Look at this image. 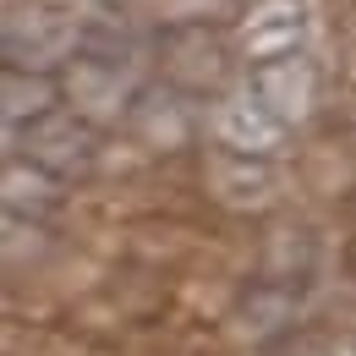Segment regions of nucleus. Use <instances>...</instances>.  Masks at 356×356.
Returning <instances> with one entry per match:
<instances>
[{
  "label": "nucleus",
  "mask_w": 356,
  "mask_h": 356,
  "mask_svg": "<svg viewBox=\"0 0 356 356\" xmlns=\"http://www.w3.org/2000/svg\"><path fill=\"white\" fill-rule=\"evenodd\" d=\"M83 49V22L55 0H11L0 22V55L6 72H55L72 66Z\"/></svg>",
  "instance_id": "2"
},
{
  "label": "nucleus",
  "mask_w": 356,
  "mask_h": 356,
  "mask_svg": "<svg viewBox=\"0 0 356 356\" xmlns=\"http://www.w3.org/2000/svg\"><path fill=\"white\" fill-rule=\"evenodd\" d=\"M307 104H312V55L247 66L214 104V148L247 154V159H274L285 148V137L302 127Z\"/></svg>",
  "instance_id": "1"
},
{
  "label": "nucleus",
  "mask_w": 356,
  "mask_h": 356,
  "mask_svg": "<svg viewBox=\"0 0 356 356\" xmlns=\"http://www.w3.org/2000/svg\"><path fill=\"white\" fill-rule=\"evenodd\" d=\"M241 66H274L312 55V0H247L236 17Z\"/></svg>",
  "instance_id": "3"
},
{
  "label": "nucleus",
  "mask_w": 356,
  "mask_h": 356,
  "mask_svg": "<svg viewBox=\"0 0 356 356\" xmlns=\"http://www.w3.org/2000/svg\"><path fill=\"white\" fill-rule=\"evenodd\" d=\"M93 154H99V137H93V121L77 115V110H49L44 121L11 132V159L33 165L55 181H77L93 170Z\"/></svg>",
  "instance_id": "4"
},
{
  "label": "nucleus",
  "mask_w": 356,
  "mask_h": 356,
  "mask_svg": "<svg viewBox=\"0 0 356 356\" xmlns=\"http://www.w3.org/2000/svg\"><path fill=\"white\" fill-rule=\"evenodd\" d=\"M55 192H60V181H55V176L33 170V165H22V159H11V165H6V214L44 220L49 209L60 203Z\"/></svg>",
  "instance_id": "7"
},
{
  "label": "nucleus",
  "mask_w": 356,
  "mask_h": 356,
  "mask_svg": "<svg viewBox=\"0 0 356 356\" xmlns=\"http://www.w3.org/2000/svg\"><path fill=\"white\" fill-rule=\"evenodd\" d=\"M55 99H60V88L49 83L44 72H6V83H0V104H6V137L22 132V127H33V121H44L49 110H55Z\"/></svg>",
  "instance_id": "6"
},
{
  "label": "nucleus",
  "mask_w": 356,
  "mask_h": 356,
  "mask_svg": "<svg viewBox=\"0 0 356 356\" xmlns=\"http://www.w3.org/2000/svg\"><path fill=\"white\" fill-rule=\"evenodd\" d=\"M209 186H214V197L230 203V209H258V203L274 197V170H268V159H247V154L214 148V159H209Z\"/></svg>",
  "instance_id": "5"
}]
</instances>
